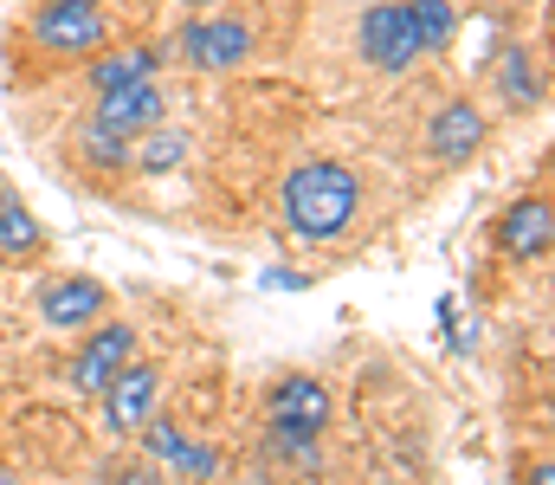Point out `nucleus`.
I'll list each match as a JSON object with an SVG mask.
<instances>
[{"label": "nucleus", "mask_w": 555, "mask_h": 485, "mask_svg": "<svg viewBox=\"0 0 555 485\" xmlns=\"http://www.w3.org/2000/svg\"><path fill=\"white\" fill-rule=\"evenodd\" d=\"M278 207H284V227L297 240H310V246L343 240L356 227V214H362V175L349 162L310 156L278 181Z\"/></svg>", "instance_id": "nucleus-1"}, {"label": "nucleus", "mask_w": 555, "mask_h": 485, "mask_svg": "<svg viewBox=\"0 0 555 485\" xmlns=\"http://www.w3.org/2000/svg\"><path fill=\"white\" fill-rule=\"evenodd\" d=\"M175 59L181 65H194V72H207V78H220V72H240L246 59H253V20H240V13H194L181 33H175Z\"/></svg>", "instance_id": "nucleus-2"}, {"label": "nucleus", "mask_w": 555, "mask_h": 485, "mask_svg": "<svg viewBox=\"0 0 555 485\" xmlns=\"http://www.w3.org/2000/svg\"><path fill=\"white\" fill-rule=\"evenodd\" d=\"M33 46L39 52H52V59H91L98 46H111L117 33H111V20L98 13V7H78V0H46L39 13H33Z\"/></svg>", "instance_id": "nucleus-3"}, {"label": "nucleus", "mask_w": 555, "mask_h": 485, "mask_svg": "<svg viewBox=\"0 0 555 485\" xmlns=\"http://www.w3.org/2000/svg\"><path fill=\"white\" fill-rule=\"evenodd\" d=\"M78 336H85V343H78V356H72V395H91V401H98V395L111 388V375L137 356L142 336H137V323H124V318L117 323L98 318L91 330H78Z\"/></svg>", "instance_id": "nucleus-4"}, {"label": "nucleus", "mask_w": 555, "mask_h": 485, "mask_svg": "<svg viewBox=\"0 0 555 485\" xmlns=\"http://www.w3.org/2000/svg\"><path fill=\"white\" fill-rule=\"evenodd\" d=\"M356 46H362V59H369L375 72L401 78V72L420 59L414 26H408V0H382V7H369V13L356 20Z\"/></svg>", "instance_id": "nucleus-5"}, {"label": "nucleus", "mask_w": 555, "mask_h": 485, "mask_svg": "<svg viewBox=\"0 0 555 485\" xmlns=\"http://www.w3.org/2000/svg\"><path fill=\"white\" fill-rule=\"evenodd\" d=\"M485 137H491V117L472 98H446L426 117V156L439 162V168H465V162L485 150Z\"/></svg>", "instance_id": "nucleus-6"}, {"label": "nucleus", "mask_w": 555, "mask_h": 485, "mask_svg": "<svg viewBox=\"0 0 555 485\" xmlns=\"http://www.w3.org/2000/svg\"><path fill=\"white\" fill-rule=\"evenodd\" d=\"M155 401H162V362H142V356H130V362L111 375V388L98 395L111 434H137L142 421L155 414Z\"/></svg>", "instance_id": "nucleus-7"}, {"label": "nucleus", "mask_w": 555, "mask_h": 485, "mask_svg": "<svg viewBox=\"0 0 555 485\" xmlns=\"http://www.w3.org/2000/svg\"><path fill=\"white\" fill-rule=\"evenodd\" d=\"M39 318L52 323V330H65V336H78V330H91L98 318H111V292L91 272L52 279V285H39Z\"/></svg>", "instance_id": "nucleus-8"}, {"label": "nucleus", "mask_w": 555, "mask_h": 485, "mask_svg": "<svg viewBox=\"0 0 555 485\" xmlns=\"http://www.w3.org/2000/svg\"><path fill=\"white\" fill-rule=\"evenodd\" d=\"M330 382L323 375H304V369H291V375H278L272 395H266V427H310V434H323L330 427Z\"/></svg>", "instance_id": "nucleus-9"}, {"label": "nucleus", "mask_w": 555, "mask_h": 485, "mask_svg": "<svg viewBox=\"0 0 555 485\" xmlns=\"http://www.w3.org/2000/svg\"><path fill=\"white\" fill-rule=\"evenodd\" d=\"M491 85H498V98H504L511 111H543V98H550V72H543V59L530 52V39L498 46V59H491Z\"/></svg>", "instance_id": "nucleus-10"}, {"label": "nucleus", "mask_w": 555, "mask_h": 485, "mask_svg": "<svg viewBox=\"0 0 555 485\" xmlns=\"http://www.w3.org/2000/svg\"><path fill=\"white\" fill-rule=\"evenodd\" d=\"M91 117L111 124V130H124V137H142V130H155L168 117V91H162V78H137V85L98 91V111Z\"/></svg>", "instance_id": "nucleus-11"}, {"label": "nucleus", "mask_w": 555, "mask_h": 485, "mask_svg": "<svg viewBox=\"0 0 555 485\" xmlns=\"http://www.w3.org/2000/svg\"><path fill=\"white\" fill-rule=\"evenodd\" d=\"M550 240H555L550 194H517V201L504 207V220H498V246H504V259H543Z\"/></svg>", "instance_id": "nucleus-12"}, {"label": "nucleus", "mask_w": 555, "mask_h": 485, "mask_svg": "<svg viewBox=\"0 0 555 485\" xmlns=\"http://www.w3.org/2000/svg\"><path fill=\"white\" fill-rule=\"evenodd\" d=\"M162 46H98L85 59V78L98 91H117V85H137V78H162Z\"/></svg>", "instance_id": "nucleus-13"}, {"label": "nucleus", "mask_w": 555, "mask_h": 485, "mask_svg": "<svg viewBox=\"0 0 555 485\" xmlns=\"http://www.w3.org/2000/svg\"><path fill=\"white\" fill-rule=\"evenodd\" d=\"M39 246H46L39 214L13 188H0V259H39Z\"/></svg>", "instance_id": "nucleus-14"}, {"label": "nucleus", "mask_w": 555, "mask_h": 485, "mask_svg": "<svg viewBox=\"0 0 555 485\" xmlns=\"http://www.w3.org/2000/svg\"><path fill=\"white\" fill-rule=\"evenodd\" d=\"M137 434H142V447H149V460H162V467H188V473H214V460H207V454H194V441H188L175 421L149 414Z\"/></svg>", "instance_id": "nucleus-15"}, {"label": "nucleus", "mask_w": 555, "mask_h": 485, "mask_svg": "<svg viewBox=\"0 0 555 485\" xmlns=\"http://www.w3.org/2000/svg\"><path fill=\"white\" fill-rule=\"evenodd\" d=\"M130 143H137V137H124V130H111V124L91 117V124L78 130V162H85L91 175H124V168H130Z\"/></svg>", "instance_id": "nucleus-16"}, {"label": "nucleus", "mask_w": 555, "mask_h": 485, "mask_svg": "<svg viewBox=\"0 0 555 485\" xmlns=\"http://www.w3.org/2000/svg\"><path fill=\"white\" fill-rule=\"evenodd\" d=\"M408 26H414L420 52H446L459 39V7L452 0H408Z\"/></svg>", "instance_id": "nucleus-17"}, {"label": "nucleus", "mask_w": 555, "mask_h": 485, "mask_svg": "<svg viewBox=\"0 0 555 485\" xmlns=\"http://www.w3.org/2000/svg\"><path fill=\"white\" fill-rule=\"evenodd\" d=\"M181 162H188V137H181V130H162V124H155V130H142L137 143H130V168H137V175H168V168H181Z\"/></svg>", "instance_id": "nucleus-18"}, {"label": "nucleus", "mask_w": 555, "mask_h": 485, "mask_svg": "<svg viewBox=\"0 0 555 485\" xmlns=\"http://www.w3.org/2000/svg\"><path fill=\"white\" fill-rule=\"evenodd\" d=\"M317 441L323 434H310V427H266V447L291 467H317Z\"/></svg>", "instance_id": "nucleus-19"}, {"label": "nucleus", "mask_w": 555, "mask_h": 485, "mask_svg": "<svg viewBox=\"0 0 555 485\" xmlns=\"http://www.w3.org/2000/svg\"><path fill=\"white\" fill-rule=\"evenodd\" d=\"M266 285H284V292H304V272H266Z\"/></svg>", "instance_id": "nucleus-20"}, {"label": "nucleus", "mask_w": 555, "mask_h": 485, "mask_svg": "<svg viewBox=\"0 0 555 485\" xmlns=\"http://www.w3.org/2000/svg\"><path fill=\"white\" fill-rule=\"evenodd\" d=\"M524 485H555V467H550V460H537V467H530V480H524Z\"/></svg>", "instance_id": "nucleus-21"}, {"label": "nucleus", "mask_w": 555, "mask_h": 485, "mask_svg": "<svg viewBox=\"0 0 555 485\" xmlns=\"http://www.w3.org/2000/svg\"><path fill=\"white\" fill-rule=\"evenodd\" d=\"M181 7H188V13H214L220 0H181Z\"/></svg>", "instance_id": "nucleus-22"}, {"label": "nucleus", "mask_w": 555, "mask_h": 485, "mask_svg": "<svg viewBox=\"0 0 555 485\" xmlns=\"http://www.w3.org/2000/svg\"><path fill=\"white\" fill-rule=\"evenodd\" d=\"M0 485H26V480H13V473H0Z\"/></svg>", "instance_id": "nucleus-23"}, {"label": "nucleus", "mask_w": 555, "mask_h": 485, "mask_svg": "<svg viewBox=\"0 0 555 485\" xmlns=\"http://www.w3.org/2000/svg\"><path fill=\"white\" fill-rule=\"evenodd\" d=\"M78 7H98V0H78Z\"/></svg>", "instance_id": "nucleus-24"}]
</instances>
